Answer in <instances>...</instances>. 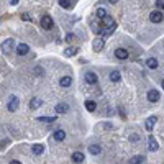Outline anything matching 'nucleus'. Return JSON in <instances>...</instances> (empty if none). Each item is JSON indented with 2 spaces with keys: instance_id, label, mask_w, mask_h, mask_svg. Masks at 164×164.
I'll return each mask as SVG.
<instances>
[{
  "instance_id": "1",
  "label": "nucleus",
  "mask_w": 164,
  "mask_h": 164,
  "mask_svg": "<svg viewBox=\"0 0 164 164\" xmlns=\"http://www.w3.org/2000/svg\"><path fill=\"white\" fill-rule=\"evenodd\" d=\"M102 23H103V25L107 26V30H105V34H112V33H113V30H115V26H117V25H115V20L112 18L110 15H107L105 18H102Z\"/></svg>"
},
{
  "instance_id": "2",
  "label": "nucleus",
  "mask_w": 164,
  "mask_h": 164,
  "mask_svg": "<svg viewBox=\"0 0 164 164\" xmlns=\"http://www.w3.org/2000/svg\"><path fill=\"white\" fill-rule=\"evenodd\" d=\"M13 48H15V41L13 40H5L2 43V51H3V54H7V56H10V53L13 51Z\"/></svg>"
},
{
  "instance_id": "3",
  "label": "nucleus",
  "mask_w": 164,
  "mask_h": 164,
  "mask_svg": "<svg viewBox=\"0 0 164 164\" xmlns=\"http://www.w3.org/2000/svg\"><path fill=\"white\" fill-rule=\"evenodd\" d=\"M18 105H20V99L16 95H12V97H10V100H8V110L10 112H15L16 109H18Z\"/></svg>"
},
{
  "instance_id": "4",
  "label": "nucleus",
  "mask_w": 164,
  "mask_h": 164,
  "mask_svg": "<svg viewBox=\"0 0 164 164\" xmlns=\"http://www.w3.org/2000/svg\"><path fill=\"white\" fill-rule=\"evenodd\" d=\"M53 18H51L49 15H44L43 18H41V26L44 28V30H49V28H53Z\"/></svg>"
},
{
  "instance_id": "5",
  "label": "nucleus",
  "mask_w": 164,
  "mask_h": 164,
  "mask_svg": "<svg viewBox=\"0 0 164 164\" xmlns=\"http://www.w3.org/2000/svg\"><path fill=\"white\" fill-rule=\"evenodd\" d=\"M149 20H151L153 23H161L164 20V15L161 12H151V15H149Z\"/></svg>"
},
{
  "instance_id": "6",
  "label": "nucleus",
  "mask_w": 164,
  "mask_h": 164,
  "mask_svg": "<svg viewBox=\"0 0 164 164\" xmlns=\"http://www.w3.org/2000/svg\"><path fill=\"white\" fill-rule=\"evenodd\" d=\"M148 149H149V151H158V149H159V145H158V141L154 139V136H149L148 138Z\"/></svg>"
},
{
  "instance_id": "7",
  "label": "nucleus",
  "mask_w": 164,
  "mask_h": 164,
  "mask_svg": "<svg viewBox=\"0 0 164 164\" xmlns=\"http://www.w3.org/2000/svg\"><path fill=\"white\" fill-rule=\"evenodd\" d=\"M59 5L66 10H72L76 7V2L74 0H59Z\"/></svg>"
},
{
  "instance_id": "8",
  "label": "nucleus",
  "mask_w": 164,
  "mask_h": 164,
  "mask_svg": "<svg viewBox=\"0 0 164 164\" xmlns=\"http://www.w3.org/2000/svg\"><path fill=\"white\" fill-rule=\"evenodd\" d=\"M28 51H30V48H28L26 43H20L18 46H16V54L18 56H25Z\"/></svg>"
},
{
  "instance_id": "9",
  "label": "nucleus",
  "mask_w": 164,
  "mask_h": 164,
  "mask_svg": "<svg viewBox=\"0 0 164 164\" xmlns=\"http://www.w3.org/2000/svg\"><path fill=\"white\" fill-rule=\"evenodd\" d=\"M159 97H161V95H159V92L156 89H151L148 92V100H149V102H158Z\"/></svg>"
},
{
  "instance_id": "10",
  "label": "nucleus",
  "mask_w": 164,
  "mask_h": 164,
  "mask_svg": "<svg viewBox=\"0 0 164 164\" xmlns=\"http://www.w3.org/2000/svg\"><path fill=\"white\" fill-rule=\"evenodd\" d=\"M115 58L117 59H127L128 58V51L127 49H123V48H118V49H115Z\"/></svg>"
},
{
  "instance_id": "11",
  "label": "nucleus",
  "mask_w": 164,
  "mask_h": 164,
  "mask_svg": "<svg viewBox=\"0 0 164 164\" xmlns=\"http://www.w3.org/2000/svg\"><path fill=\"white\" fill-rule=\"evenodd\" d=\"M84 77H85V82L87 84H92V85L99 82V79H97V76L94 74V72H85V76H84Z\"/></svg>"
},
{
  "instance_id": "12",
  "label": "nucleus",
  "mask_w": 164,
  "mask_h": 164,
  "mask_svg": "<svg viewBox=\"0 0 164 164\" xmlns=\"http://www.w3.org/2000/svg\"><path fill=\"white\" fill-rule=\"evenodd\" d=\"M103 43H105V41H103V38H95V40H94V44H92L94 51H97V53H99V51L103 48Z\"/></svg>"
},
{
  "instance_id": "13",
  "label": "nucleus",
  "mask_w": 164,
  "mask_h": 164,
  "mask_svg": "<svg viewBox=\"0 0 164 164\" xmlns=\"http://www.w3.org/2000/svg\"><path fill=\"white\" fill-rule=\"evenodd\" d=\"M79 53V48L77 46H69L64 49V56H67V58H72V56H76Z\"/></svg>"
},
{
  "instance_id": "14",
  "label": "nucleus",
  "mask_w": 164,
  "mask_h": 164,
  "mask_svg": "<svg viewBox=\"0 0 164 164\" xmlns=\"http://www.w3.org/2000/svg\"><path fill=\"white\" fill-rule=\"evenodd\" d=\"M156 121H158V118H156V117H149L148 120H146V125H145V127H146V130H148V131H151L153 128H154V123H156Z\"/></svg>"
},
{
  "instance_id": "15",
  "label": "nucleus",
  "mask_w": 164,
  "mask_h": 164,
  "mask_svg": "<svg viewBox=\"0 0 164 164\" xmlns=\"http://www.w3.org/2000/svg\"><path fill=\"white\" fill-rule=\"evenodd\" d=\"M41 99H36V97H34V99H31L30 100V109H33V110H36V109H40L41 107Z\"/></svg>"
},
{
  "instance_id": "16",
  "label": "nucleus",
  "mask_w": 164,
  "mask_h": 164,
  "mask_svg": "<svg viewBox=\"0 0 164 164\" xmlns=\"http://www.w3.org/2000/svg\"><path fill=\"white\" fill-rule=\"evenodd\" d=\"M67 110H69L67 103H58V105H56V112H58V113H67Z\"/></svg>"
},
{
  "instance_id": "17",
  "label": "nucleus",
  "mask_w": 164,
  "mask_h": 164,
  "mask_svg": "<svg viewBox=\"0 0 164 164\" xmlns=\"http://www.w3.org/2000/svg\"><path fill=\"white\" fill-rule=\"evenodd\" d=\"M89 153H90V154H100V153H102V148H100V146L99 145H90L89 146Z\"/></svg>"
},
{
  "instance_id": "18",
  "label": "nucleus",
  "mask_w": 164,
  "mask_h": 164,
  "mask_svg": "<svg viewBox=\"0 0 164 164\" xmlns=\"http://www.w3.org/2000/svg\"><path fill=\"white\" fill-rule=\"evenodd\" d=\"M59 84H61L62 87H69L72 84V77H71V76H64V77L59 81Z\"/></svg>"
},
{
  "instance_id": "19",
  "label": "nucleus",
  "mask_w": 164,
  "mask_h": 164,
  "mask_svg": "<svg viewBox=\"0 0 164 164\" xmlns=\"http://www.w3.org/2000/svg\"><path fill=\"white\" fill-rule=\"evenodd\" d=\"M66 138V131L64 130H56L54 131V139L56 141H62Z\"/></svg>"
},
{
  "instance_id": "20",
  "label": "nucleus",
  "mask_w": 164,
  "mask_h": 164,
  "mask_svg": "<svg viewBox=\"0 0 164 164\" xmlns=\"http://www.w3.org/2000/svg\"><path fill=\"white\" fill-rule=\"evenodd\" d=\"M84 159H85V158H84V154L81 151H76L74 154H72V161H74V163H82Z\"/></svg>"
},
{
  "instance_id": "21",
  "label": "nucleus",
  "mask_w": 164,
  "mask_h": 164,
  "mask_svg": "<svg viewBox=\"0 0 164 164\" xmlns=\"http://www.w3.org/2000/svg\"><path fill=\"white\" fill-rule=\"evenodd\" d=\"M146 66H148L149 69H156V67H158V59H156V58H149L148 61H146Z\"/></svg>"
},
{
  "instance_id": "22",
  "label": "nucleus",
  "mask_w": 164,
  "mask_h": 164,
  "mask_svg": "<svg viewBox=\"0 0 164 164\" xmlns=\"http://www.w3.org/2000/svg\"><path fill=\"white\" fill-rule=\"evenodd\" d=\"M31 151H33V154H41V153L44 151V146L43 145H33V148H31Z\"/></svg>"
},
{
  "instance_id": "23",
  "label": "nucleus",
  "mask_w": 164,
  "mask_h": 164,
  "mask_svg": "<svg viewBox=\"0 0 164 164\" xmlns=\"http://www.w3.org/2000/svg\"><path fill=\"white\" fill-rule=\"evenodd\" d=\"M120 79H121V76H120V72H118V71L110 72V81L112 82H120Z\"/></svg>"
},
{
  "instance_id": "24",
  "label": "nucleus",
  "mask_w": 164,
  "mask_h": 164,
  "mask_svg": "<svg viewBox=\"0 0 164 164\" xmlns=\"http://www.w3.org/2000/svg\"><path fill=\"white\" fill-rule=\"evenodd\" d=\"M143 161H145V156H133L128 163H130V164H141Z\"/></svg>"
},
{
  "instance_id": "25",
  "label": "nucleus",
  "mask_w": 164,
  "mask_h": 164,
  "mask_svg": "<svg viewBox=\"0 0 164 164\" xmlns=\"http://www.w3.org/2000/svg\"><path fill=\"white\" fill-rule=\"evenodd\" d=\"M85 109L89 110V112H94V110L97 109V103L94 102V100H87V102H85Z\"/></svg>"
},
{
  "instance_id": "26",
  "label": "nucleus",
  "mask_w": 164,
  "mask_h": 164,
  "mask_svg": "<svg viewBox=\"0 0 164 164\" xmlns=\"http://www.w3.org/2000/svg\"><path fill=\"white\" fill-rule=\"evenodd\" d=\"M38 121H44V123H53V121H56V117H40V118H38Z\"/></svg>"
},
{
  "instance_id": "27",
  "label": "nucleus",
  "mask_w": 164,
  "mask_h": 164,
  "mask_svg": "<svg viewBox=\"0 0 164 164\" xmlns=\"http://www.w3.org/2000/svg\"><path fill=\"white\" fill-rule=\"evenodd\" d=\"M97 16H99L100 20L105 18V16H107V10L105 8H99V10H97Z\"/></svg>"
},
{
  "instance_id": "28",
  "label": "nucleus",
  "mask_w": 164,
  "mask_h": 164,
  "mask_svg": "<svg viewBox=\"0 0 164 164\" xmlns=\"http://www.w3.org/2000/svg\"><path fill=\"white\" fill-rule=\"evenodd\" d=\"M156 7H158L159 10H164V0H158V2H156Z\"/></svg>"
},
{
  "instance_id": "29",
  "label": "nucleus",
  "mask_w": 164,
  "mask_h": 164,
  "mask_svg": "<svg viewBox=\"0 0 164 164\" xmlns=\"http://www.w3.org/2000/svg\"><path fill=\"white\" fill-rule=\"evenodd\" d=\"M74 40V34H67V36H66V41H72Z\"/></svg>"
},
{
  "instance_id": "30",
  "label": "nucleus",
  "mask_w": 164,
  "mask_h": 164,
  "mask_svg": "<svg viewBox=\"0 0 164 164\" xmlns=\"http://www.w3.org/2000/svg\"><path fill=\"white\" fill-rule=\"evenodd\" d=\"M18 3H20L18 0H12V2H10V5H18Z\"/></svg>"
},
{
  "instance_id": "31",
  "label": "nucleus",
  "mask_w": 164,
  "mask_h": 164,
  "mask_svg": "<svg viewBox=\"0 0 164 164\" xmlns=\"http://www.w3.org/2000/svg\"><path fill=\"white\" fill-rule=\"evenodd\" d=\"M10 164H22L20 161H10Z\"/></svg>"
},
{
  "instance_id": "32",
  "label": "nucleus",
  "mask_w": 164,
  "mask_h": 164,
  "mask_svg": "<svg viewBox=\"0 0 164 164\" xmlns=\"http://www.w3.org/2000/svg\"><path fill=\"white\" fill-rule=\"evenodd\" d=\"M161 85H163V89H164V79H163V82H161Z\"/></svg>"
}]
</instances>
